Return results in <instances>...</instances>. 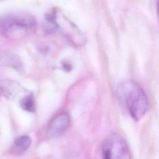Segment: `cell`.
Wrapping results in <instances>:
<instances>
[{
    "mask_svg": "<svg viewBox=\"0 0 159 159\" xmlns=\"http://www.w3.org/2000/svg\"><path fill=\"white\" fill-rule=\"evenodd\" d=\"M117 95L134 120H139L146 114L148 107L147 96L143 88L133 80H126L119 84Z\"/></svg>",
    "mask_w": 159,
    "mask_h": 159,
    "instance_id": "cell-1",
    "label": "cell"
},
{
    "mask_svg": "<svg viewBox=\"0 0 159 159\" xmlns=\"http://www.w3.org/2000/svg\"><path fill=\"white\" fill-rule=\"evenodd\" d=\"M36 28L35 18L28 12H11L0 16V34L11 40H21L32 35Z\"/></svg>",
    "mask_w": 159,
    "mask_h": 159,
    "instance_id": "cell-2",
    "label": "cell"
},
{
    "mask_svg": "<svg viewBox=\"0 0 159 159\" xmlns=\"http://www.w3.org/2000/svg\"><path fill=\"white\" fill-rule=\"evenodd\" d=\"M53 22L57 30H61L66 38L75 45H83L85 38L78 27L69 20L66 16L61 14L58 9L53 8L47 12L46 16Z\"/></svg>",
    "mask_w": 159,
    "mask_h": 159,
    "instance_id": "cell-3",
    "label": "cell"
},
{
    "mask_svg": "<svg viewBox=\"0 0 159 159\" xmlns=\"http://www.w3.org/2000/svg\"><path fill=\"white\" fill-rule=\"evenodd\" d=\"M102 155L106 159L130 158L129 148L125 141L118 134H113L104 140L102 145Z\"/></svg>",
    "mask_w": 159,
    "mask_h": 159,
    "instance_id": "cell-4",
    "label": "cell"
},
{
    "mask_svg": "<svg viewBox=\"0 0 159 159\" xmlns=\"http://www.w3.org/2000/svg\"><path fill=\"white\" fill-rule=\"evenodd\" d=\"M70 121V117L66 113H61L55 117L48 127V137L54 138L61 135L68 127Z\"/></svg>",
    "mask_w": 159,
    "mask_h": 159,
    "instance_id": "cell-5",
    "label": "cell"
},
{
    "mask_svg": "<svg viewBox=\"0 0 159 159\" xmlns=\"http://www.w3.org/2000/svg\"><path fill=\"white\" fill-rule=\"evenodd\" d=\"M31 139L29 137L24 135L19 137L14 143V149L18 153L25 151L30 145Z\"/></svg>",
    "mask_w": 159,
    "mask_h": 159,
    "instance_id": "cell-6",
    "label": "cell"
},
{
    "mask_svg": "<svg viewBox=\"0 0 159 159\" xmlns=\"http://www.w3.org/2000/svg\"><path fill=\"white\" fill-rule=\"evenodd\" d=\"M20 106L22 109L29 112H33L35 110V102L32 95H29L20 101Z\"/></svg>",
    "mask_w": 159,
    "mask_h": 159,
    "instance_id": "cell-7",
    "label": "cell"
},
{
    "mask_svg": "<svg viewBox=\"0 0 159 159\" xmlns=\"http://www.w3.org/2000/svg\"><path fill=\"white\" fill-rule=\"evenodd\" d=\"M157 14H158V22H159V0H157Z\"/></svg>",
    "mask_w": 159,
    "mask_h": 159,
    "instance_id": "cell-8",
    "label": "cell"
},
{
    "mask_svg": "<svg viewBox=\"0 0 159 159\" xmlns=\"http://www.w3.org/2000/svg\"><path fill=\"white\" fill-rule=\"evenodd\" d=\"M2 1V0H0V1Z\"/></svg>",
    "mask_w": 159,
    "mask_h": 159,
    "instance_id": "cell-9",
    "label": "cell"
}]
</instances>
